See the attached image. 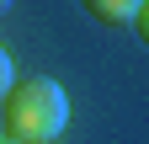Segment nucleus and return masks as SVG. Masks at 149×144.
Returning a JSON list of instances; mask_svg holds the SVG:
<instances>
[{
    "label": "nucleus",
    "mask_w": 149,
    "mask_h": 144,
    "mask_svg": "<svg viewBox=\"0 0 149 144\" xmlns=\"http://www.w3.org/2000/svg\"><path fill=\"white\" fill-rule=\"evenodd\" d=\"M0 117H6V134L16 144H53L69 123V96L59 80L27 75L0 96Z\"/></svg>",
    "instance_id": "f257e3e1"
},
{
    "label": "nucleus",
    "mask_w": 149,
    "mask_h": 144,
    "mask_svg": "<svg viewBox=\"0 0 149 144\" xmlns=\"http://www.w3.org/2000/svg\"><path fill=\"white\" fill-rule=\"evenodd\" d=\"M80 6L96 16V22H107V27H133V16H139L144 0H80Z\"/></svg>",
    "instance_id": "f03ea898"
},
{
    "label": "nucleus",
    "mask_w": 149,
    "mask_h": 144,
    "mask_svg": "<svg viewBox=\"0 0 149 144\" xmlns=\"http://www.w3.org/2000/svg\"><path fill=\"white\" fill-rule=\"evenodd\" d=\"M11 85H16V64H11V53L0 48V96H6Z\"/></svg>",
    "instance_id": "7ed1b4c3"
},
{
    "label": "nucleus",
    "mask_w": 149,
    "mask_h": 144,
    "mask_svg": "<svg viewBox=\"0 0 149 144\" xmlns=\"http://www.w3.org/2000/svg\"><path fill=\"white\" fill-rule=\"evenodd\" d=\"M133 32H139V38H144V48H149V0H144V6H139V16H133Z\"/></svg>",
    "instance_id": "20e7f679"
},
{
    "label": "nucleus",
    "mask_w": 149,
    "mask_h": 144,
    "mask_svg": "<svg viewBox=\"0 0 149 144\" xmlns=\"http://www.w3.org/2000/svg\"><path fill=\"white\" fill-rule=\"evenodd\" d=\"M0 11H11V0H0Z\"/></svg>",
    "instance_id": "39448f33"
}]
</instances>
